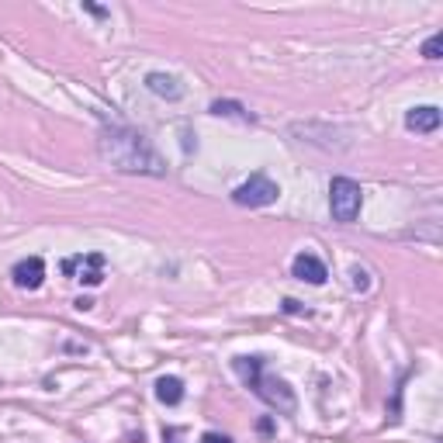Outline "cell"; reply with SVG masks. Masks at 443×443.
Here are the masks:
<instances>
[{"instance_id": "1", "label": "cell", "mask_w": 443, "mask_h": 443, "mask_svg": "<svg viewBox=\"0 0 443 443\" xmlns=\"http://www.w3.org/2000/svg\"><path fill=\"white\" fill-rule=\"evenodd\" d=\"M100 159L118 170V173H142V177H166V159L159 149L135 128L128 125H108L97 139Z\"/></svg>"}, {"instance_id": "2", "label": "cell", "mask_w": 443, "mask_h": 443, "mask_svg": "<svg viewBox=\"0 0 443 443\" xmlns=\"http://www.w3.org/2000/svg\"><path fill=\"white\" fill-rule=\"evenodd\" d=\"M232 371L243 378L246 388H253V395L260 402H267L270 409L284 412V415H294V412H298V398H294L291 384L281 378H270L263 357H236V360H232Z\"/></svg>"}, {"instance_id": "3", "label": "cell", "mask_w": 443, "mask_h": 443, "mask_svg": "<svg viewBox=\"0 0 443 443\" xmlns=\"http://www.w3.org/2000/svg\"><path fill=\"white\" fill-rule=\"evenodd\" d=\"M360 201H364V190L357 180L350 177H333L329 184V208H333V219L350 225V222L360 215Z\"/></svg>"}, {"instance_id": "4", "label": "cell", "mask_w": 443, "mask_h": 443, "mask_svg": "<svg viewBox=\"0 0 443 443\" xmlns=\"http://www.w3.org/2000/svg\"><path fill=\"white\" fill-rule=\"evenodd\" d=\"M277 194H281V188L267 173H253L246 184H239V188L232 190V201L239 208H267V205L277 201Z\"/></svg>"}, {"instance_id": "5", "label": "cell", "mask_w": 443, "mask_h": 443, "mask_svg": "<svg viewBox=\"0 0 443 443\" xmlns=\"http://www.w3.org/2000/svg\"><path fill=\"white\" fill-rule=\"evenodd\" d=\"M11 277H14V284L21 287V291H38L42 281H45V260H42V256H25V260H18L14 270H11Z\"/></svg>"}, {"instance_id": "6", "label": "cell", "mask_w": 443, "mask_h": 443, "mask_svg": "<svg viewBox=\"0 0 443 443\" xmlns=\"http://www.w3.org/2000/svg\"><path fill=\"white\" fill-rule=\"evenodd\" d=\"M291 277H298V281H305V284H326V277H329V267L318 260L316 253H298L291 260Z\"/></svg>"}, {"instance_id": "7", "label": "cell", "mask_w": 443, "mask_h": 443, "mask_svg": "<svg viewBox=\"0 0 443 443\" xmlns=\"http://www.w3.org/2000/svg\"><path fill=\"white\" fill-rule=\"evenodd\" d=\"M443 115L437 104H422V108H412L409 115H405V128L415 132V135H433L437 128H440Z\"/></svg>"}, {"instance_id": "8", "label": "cell", "mask_w": 443, "mask_h": 443, "mask_svg": "<svg viewBox=\"0 0 443 443\" xmlns=\"http://www.w3.org/2000/svg\"><path fill=\"white\" fill-rule=\"evenodd\" d=\"M104 253H80L76 256V270H80V277L76 281H84L87 287H97L104 281Z\"/></svg>"}, {"instance_id": "9", "label": "cell", "mask_w": 443, "mask_h": 443, "mask_svg": "<svg viewBox=\"0 0 443 443\" xmlns=\"http://www.w3.org/2000/svg\"><path fill=\"white\" fill-rule=\"evenodd\" d=\"M146 87L156 97H163V100H180V97H184V84H180L177 76H170V73H149V76H146Z\"/></svg>"}, {"instance_id": "10", "label": "cell", "mask_w": 443, "mask_h": 443, "mask_svg": "<svg viewBox=\"0 0 443 443\" xmlns=\"http://www.w3.org/2000/svg\"><path fill=\"white\" fill-rule=\"evenodd\" d=\"M156 398L163 405H180V402H184V381L173 378V374L159 378L156 381Z\"/></svg>"}, {"instance_id": "11", "label": "cell", "mask_w": 443, "mask_h": 443, "mask_svg": "<svg viewBox=\"0 0 443 443\" xmlns=\"http://www.w3.org/2000/svg\"><path fill=\"white\" fill-rule=\"evenodd\" d=\"M212 115H219V118H239V122H253V115H250L239 100H215V104H212Z\"/></svg>"}, {"instance_id": "12", "label": "cell", "mask_w": 443, "mask_h": 443, "mask_svg": "<svg viewBox=\"0 0 443 443\" xmlns=\"http://www.w3.org/2000/svg\"><path fill=\"white\" fill-rule=\"evenodd\" d=\"M440 52H443V32H437L422 42V56L426 59H440Z\"/></svg>"}, {"instance_id": "13", "label": "cell", "mask_w": 443, "mask_h": 443, "mask_svg": "<svg viewBox=\"0 0 443 443\" xmlns=\"http://www.w3.org/2000/svg\"><path fill=\"white\" fill-rule=\"evenodd\" d=\"M353 287H357V291H367V287H371V274L360 270V267H353Z\"/></svg>"}, {"instance_id": "14", "label": "cell", "mask_w": 443, "mask_h": 443, "mask_svg": "<svg viewBox=\"0 0 443 443\" xmlns=\"http://www.w3.org/2000/svg\"><path fill=\"white\" fill-rule=\"evenodd\" d=\"M201 443H232V440H229L225 433H205V437H201Z\"/></svg>"}, {"instance_id": "15", "label": "cell", "mask_w": 443, "mask_h": 443, "mask_svg": "<svg viewBox=\"0 0 443 443\" xmlns=\"http://www.w3.org/2000/svg\"><path fill=\"white\" fill-rule=\"evenodd\" d=\"M63 274H66V277H73V274H76V256H66V260H63Z\"/></svg>"}, {"instance_id": "16", "label": "cell", "mask_w": 443, "mask_h": 443, "mask_svg": "<svg viewBox=\"0 0 443 443\" xmlns=\"http://www.w3.org/2000/svg\"><path fill=\"white\" fill-rule=\"evenodd\" d=\"M284 312H287V316H298V312H301V305H298L294 298H284Z\"/></svg>"}, {"instance_id": "17", "label": "cell", "mask_w": 443, "mask_h": 443, "mask_svg": "<svg viewBox=\"0 0 443 443\" xmlns=\"http://www.w3.org/2000/svg\"><path fill=\"white\" fill-rule=\"evenodd\" d=\"M180 437V430H163V443H177Z\"/></svg>"}, {"instance_id": "18", "label": "cell", "mask_w": 443, "mask_h": 443, "mask_svg": "<svg viewBox=\"0 0 443 443\" xmlns=\"http://www.w3.org/2000/svg\"><path fill=\"white\" fill-rule=\"evenodd\" d=\"M84 7H87L94 18H104V14H108V11H104V7H97V4H84Z\"/></svg>"}]
</instances>
